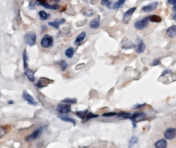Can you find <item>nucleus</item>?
Wrapping results in <instances>:
<instances>
[{"label": "nucleus", "mask_w": 176, "mask_h": 148, "mask_svg": "<svg viewBox=\"0 0 176 148\" xmlns=\"http://www.w3.org/2000/svg\"><path fill=\"white\" fill-rule=\"evenodd\" d=\"M24 40H25L26 44L29 47H33L36 44V41H37V35L35 32H29L26 34L25 37H24Z\"/></svg>", "instance_id": "f257e3e1"}, {"label": "nucleus", "mask_w": 176, "mask_h": 148, "mask_svg": "<svg viewBox=\"0 0 176 148\" xmlns=\"http://www.w3.org/2000/svg\"><path fill=\"white\" fill-rule=\"evenodd\" d=\"M35 4L37 5H40V6H42V7H45L46 9H49V10H57L60 8V6L59 5H57V4L50 5V4L48 3L47 0H36Z\"/></svg>", "instance_id": "f03ea898"}, {"label": "nucleus", "mask_w": 176, "mask_h": 148, "mask_svg": "<svg viewBox=\"0 0 176 148\" xmlns=\"http://www.w3.org/2000/svg\"><path fill=\"white\" fill-rule=\"evenodd\" d=\"M53 44H54V39L49 35H44L40 41V45L45 49L52 47Z\"/></svg>", "instance_id": "7ed1b4c3"}, {"label": "nucleus", "mask_w": 176, "mask_h": 148, "mask_svg": "<svg viewBox=\"0 0 176 148\" xmlns=\"http://www.w3.org/2000/svg\"><path fill=\"white\" fill-rule=\"evenodd\" d=\"M129 119H130V120H131V122H133L134 126L136 127V125H134V124L146 120V114L145 113H143V112H136V113H134V114L131 115Z\"/></svg>", "instance_id": "20e7f679"}, {"label": "nucleus", "mask_w": 176, "mask_h": 148, "mask_svg": "<svg viewBox=\"0 0 176 148\" xmlns=\"http://www.w3.org/2000/svg\"><path fill=\"white\" fill-rule=\"evenodd\" d=\"M148 23H149L148 17H145L143 19L137 21V22L134 23V27H135V29H137V30H143V29L146 28V27H148Z\"/></svg>", "instance_id": "39448f33"}, {"label": "nucleus", "mask_w": 176, "mask_h": 148, "mask_svg": "<svg viewBox=\"0 0 176 148\" xmlns=\"http://www.w3.org/2000/svg\"><path fill=\"white\" fill-rule=\"evenodd\" d=\"M43 128L41 127V128H39L35 130H34L31 134L29 135L28 137L26 138V141L29 142V141L37 139V138H39V137H40V135H41V133H42L43 132Z\"/></svg>", "instance_id": "423d86ee"}, {"label": "nucleus", "mask_w": 176, "mask_h": 148, "mask_svg": "<svg viewBox=\"0 0 176 148\" xmlns=\"http://www.w3.org/2000/svg\"><path fill=\"white\" fill-rule=\"evenodd\" d=\"M56 110L58 113L62 114H67L71 111V106L70 104H66V103L60 104L57 105Z\"/></svg>", "instance_id": "0eeeda50"}, {"label": "nucleus", "mask_w": 176, "mask_h": 148, "mask_svg": "<svg viewBox=\"0 0 176 148\" xmlns=\"http://www.w3.org/2000/svg\"><path fill=\"white\" fill-rule=\"evenodd\" d=\"M22 97H23V99H24L26 102H27V103H28L29 105H31L32 106L37 105V102L35 101V99H34V98L32 97L31 96L30 94H29L27 91H23V93H22Z\"/></svg>", "instance_id": "6e6552de"}, {"label": "nucleus", "mask_w": 176, "mask_h": 148, "mask_svg": "<svg viewBox=\"0 0 176 148\" xmlns=\"http://www.w3.org/2000/svg\"><path fill=\"white\" fill-rule=\"evenodd\" d=\"M164 137L166 139L172 140L176 137V128H169L164 132Z\"/></svg>", "instance_id": "1a4fd4ad"}, {"label": "nucleus", "mask_w": 176, "mask_h": 148, "mask_svg": "<svg viewBox=\"0 0 176 148\" xmlns=\"http://www.w3.org/2000/svg\"><path fill=\"white\" fill-rule=\"evenodd\" d=\"M136 10L137 7H134L125 12L124 14H123V22H124L125 23H128V21L130 20V17L134 14V13L136 11Z\"/></svg>", "instance_id": "9d476101"}, {"label": "nucleus", "mask_w": 176, "mask_h": 148, "mask_svg": "<svg viewBox=\"0 0 176 148\" xmlns=\"http://www.w3.org/2000/svg\"><path fill=\"white\" fill-rule=\"evenodd\" d=\"M100 22H101V18H100V16H97L96 18L90 21L89 24V27L92 30H97L100 27Z\"/></svg>", "instance_id": "9b49d317"}, {"label": "nucleus", "mask_w": 176, "mask_h": 148, "mask_svg": "<svg viewBox=\"0 0 176 148\" xmlns=\"http://www.w3.org/2000/svg\"><path fill=\"white\" fill-rule=\"evenodd\" d=\"M24 75H25L26 78L30 81V82H34L35 80V71L32 70V69H25V71H24Z\"/></svg>", "instance_id": "f8f14e48"}, {"label": "nucleus", "mask_w": 176, "mask_h": 148, "mask_svg": "<svg viewBox=\"0 0 176 148\" xmlns=\"http://www.w3.org/2000/svg\"><path fill=\"white\" fill-rule=\"evenodd\" d=\"M136 50L137 53H143L146 49V46L143 41L140 39H137V44L136 46Z\"/></svg>", "instance_id": "ddd939ff"}, {"label": "nucleus", "mask_w": 176, "mask_h": 148, "mask_svg": "<svg viewBox=\"0 0 176 148\" xmlns=\"http://www.w3.org/2000/svg\"><path fill=\"white\" fill-rule=\"evenodd\" d=\"M158 5H159V3H158L157 2H153V3L150 4V5L144 6V7L142 8V10H143V11L146 12V13H149V12H151V11H153V10H154L157 7Z\"/></svg>", "instance_id": "4468645a"}, {"label": "nucleus", "mask_w": 176, "mask_h": 148, "mask_svg": "<svg viewBox=\"0 0 176 148\" xmlns=\"http://www.w3.org/2000/svg\"><path fill=\"white\" fill-rule=\"evenodd\" d=\"M50 80L47 79V78H40L38 82H37L36 86L37 89H43V87H46L50 83Z\"/></svg>", "instance_id": "2eb2a0df"}, {"label": "nucleus", "mask_w": 176, "mask_h": 148, "mask_svg": "<svg viewBox=\"0 0 176 148\" xmlns=\"http://www.w3.org/2000/svg\"><path fill=\"white\" fill-rule=\"evenodd\" d=\"M86 35H87V33H86V32H84V31L79 33V35H77V37L76 38L75 41H74L75 45H79L80 44H82V43L84 41V39L86 38Z\"/></svg>", "instance_id": "dca6fc26"}, {"label": "nucleus", "mask_w": 176, "mask_h": 148, "mask_svg": "<svg viewBox=\"0 0 176 148\" xmlns=\"http://www.w3.org/2000/svg\"><path fill=\"white\" fill-rule=\"evenodd\" d=\"M65 22H66L65 19H57V20L54 21V22H49V25L50 27H53V28L56 29V30H58L60 28V24H62Z\"/></svg>", "instance_id": "f3484780"}, {"label": "nucleus", "mask_w": 176, "mask_h": 148, "mask_svg": "<svg viewBox=\"0 0 176 148\" xmlns=\"http://www.w3.org/2000/svg\"><path fill=\"white\" fill-rule=\"evenodd\" d=\"M166 33L169 38L176 37V25H173L171 26L170 27H169V28L167 30Z\"/></svg>", "instance_id": "a211bd4d"}, {"label": "nucleus", "mask_w": 176, "mask_h": 148, "mask_svg": "<svg viewBox=\"0 0 176 148\" xmlns=\"http://www.w3.org/2000/svg\"><path fill=\"white\" fill-rule=\"evenodd\" d=\"M58 118H60V119L61 120H62V121L66 122L72 123L74 126H75L76 124V120H74V118H71L70 117V116H65V115H61V116H58Z\"/></svg>", "instance_id": "6ab92c4d"}, {"label": "nucleus", "mask_w": 176, "mask_h": 148, "mask_svg": "<svg viewBox=\"0 0 176 148\" xmlns=\"http://www.w3.org/2000/svg\"><path fill=\"white\" fill-rule=\"evenodd\" d=\"M155 148H167V142L165 139L158 140L154 145Z\"/></svg>", "instance_id": "aec40b11"}, {"label": "nucleus", "mask_w": 176, "mask_h": 148, "mask_svg": "<svg viewBox=\"0 0 176 148\" xmlns=\"http://www.w3.org/2000/svg\"><path fill=\"white\" fill-rule=\"evenodd\" d=\"M88 113H89L88 110L86 109V110H84V111H76V116H77L79 118H80L81 120H84Z\"/></svg>", "instance_id": "412c9836"}, {"label": "nucleus", "mask_w": 176, "mask_h": 148, "mask_svg": "<svg viewBox=\"0 0 176 148\" xmlns=\"http://www.w3.org/2000/svg\"><path fill=\"white\" fill-rule=\"evenodd\" d=\"M22 58H23V68L24 69L28 68V55H27V49H24L23 52V55H22Z\"/></svg>", "instance_id": "4be33fe9"}, {"label": "nucleus", "mask_w": 176, "mask_h": 148, "mask_svg": "<svg viewBox=\"0 0 176 148\" xmlns=\"http://www.w3.org/2000/svg\"><path fill=\"white\" fill-rule=\"evenodd\" d=\"M74 53H75V49H74V47H69L65 52V55H66V57L70 59L74 57Z\"/></svg>", "instance_id": "5701e85b"}, {"label": "nucleus", "mask_w": 176, "mask_h": 148, "mask_svg": "<svg viewBox=\"0 0 176 148\" xmlns=\"http://www.w3.org/2000/svg\"><path fill=\"white\" fill-rule=\"evenodd\" d=\"M117 118L119 119H122V120H126V119H129L131 116V114L128 112H125V111H120L119 113L117 114Z\"/></svg>", "instance_id": "b1692460"}, {"label": "nucleus", "mask_w": 176, "mask_h": 148, "mask_svg": "<svg viewBox=\"0 0 176 148\" xmlns=\"http://www.w3.org/2000/svg\"><path fill=\"white\" fill-rule=\"evenodd\" d=\"M38 15L40 17V19L42 21H46L49 19V17L51 16V15L49 14H47L46 12H45L44 10H40L38 12Z\"/></svg>", "instance_id": "393cba45"}, {"label": "nucleus", "mask_w": 176, "mask_h": 148, "mask_svg": "<svg viewBox=\"0 0 176 148\" xmlns=\"http://www.w3.org/2000/svg\"><path fill=\"white\" fill-rule=\"evenodd\" d=\"M57 64L59 65V66L60 67V69L62 72H65V71L67 69L68 66V63L66 62V61H60L58 63H57Z\"/></svg>", "instance_id": "a878e982"}, {"label": "nucleus", "mask_w": 176, "mask_h": 148, "mask_svg": "<svg viewBox=\"0 0 176 148\" xmlns=\"http://www.w3.org/2000/svg\"><path fill=\"white\" fill-rule=\"evenodd\" d=\"M148 17V19H149V22H161V18L159 16L157 15H152Z\"/></svg>", "instance_id": "bb28decb"}, {"label": "nucleus", "mask_w": 176, "mask_h": 148, "mask_svg": "<svg viewBox=\"0 0 176 148\" xmlns=\"http://www.w3.org/2000/svg\"><path fill=\"white\" fill-rule=\"evenodd\" d=\"M62 103H66V104H76L77 103V99L76 98H66V99L61 100Z\"/></svg>", "instance_id": "cd10ccee"}, {"label": "nucleus", "mask_w": 176, "mask_h": 148, "mask_svg": "<svg viewBox=\"0 0 176 148\" xmlns=\"http://www.w3.org/2000/svg\"><path fill=\"white\" fill-rule=\"evenodd\" d=\"M126 0H118L117 2H114V4L113 5L112 8L113 9H119L122 7V5H124L125 2H126Z\"/></svg>", "instance_id": "c85d7f7f"}, {"label": "nucleus", "mask_w": 176, "mask_h": 148, "mask_svg": "<svg viewBox=\"0 0 176 148\" xmlns=\"http://www.w3.org/2000/svg\"><path fill=\"white\" fill-rule=\"evenodd\" d=\"M137 142H138L137 137H135V136H133V137L130 139V140H129L128 148H131L133 146H134V145H136Z\"/></svg>", "instance_id": "c756f323"}, {"label": "nucleus", "mask_w": 176, "mask_h": 148, "mask_svg": "<svg viewBox=\"0 0 176 148\" xmlns=\"http://www.w3.org/2000/svg\"><path fill=\"white\" fill-rule=\"evenodd\" d=\"M82 14L85 15L86 16H92L94 15V11L92 10V9H89V8H84L82 10Z\"/></svg>", "instance_id": "7c9ffc66"}, {"label": "nucleus", "mask_w": 176, "mask_h": 148, "mask_svg": "<svg viewBox=\"0 0 176 148\" xmlns=\"http://www.w3.org/2000/svg\"><path fill=\"white\" fill-rule=\"evenodd\" d=\"M98 115L96 114H93L92 112H89V113L87 114V116H86V118L84 119V122H87L89 121V120H92V119H95V118H98Z\"/></svg>", "instance_id": "2f4dec72"}, {"label": "nucleus", "mask_w": 176, "mask_h": 148, "mask_svg": "<svg viewBox=\"0 0 176 148\" xmlns=\"http://www.w3.org/2000/svg\"><path fill=\"white\" fill-rule=\"evenodd\" d=\"M7 133V128L5 126H0V139H2L4 136Z\"/></svg>", "instance_id": "473e14b6"}, {"label": "nucleus", "mask_w": 176, "mask_h": 148, "mask_svg": "<svg viewBox=\"0 0 176 148\" xmlns=\"http://www.w3.org/2000/svg\"><path fill=\"white\" fill-rule=\"evenodd\" d=\"M117 114L116 112H107V113H105L102 115L104 117H112V116H117Z\"/></svg>", "instance_id": "72a5a7b5"}, {"label": "nucleus", "mask_w": 176, "mask_h": 148, "mask_svg": "<svg viewBox=\"0 0 176 148\" xmlns=\"http://www.w3.org/2000/svg\"><path fill=\"white\" fill-rule=\"evenodd\" d=\"M159 64H160V59L156 58V59H154V60L153 61V62L151 63V66H158Z\"/></svg>", "instance_id": "f704fd0d"}, {"label": "nucleus", "mask_w": 176, "mask_h": 148, "mask_svg": "<svg viewBox=\"0 0 176 148\" xmlns=\"http://www.w3.org/2000/svg\"><path fill=\"white\" fill-rule=\"evenodd\" d=\"M35 2H33V1H31L30 2H29V9H35Z\"/></svg>", "instance_id": "c9c22d12"}, {"label": "nucleus", "mask_w": 176, "mask_h": 148, "mask_svg": "<svg viewBox=\"0 0 176 148\" xmlns=\"http://www.w3.org/2000/svg\"><path fill=\"white\" fill-rule=\"evenodd\" d=\"M109 2H110L109 0H101V4L103 5V6H106Z\"/></svg>", "instance_id": "e433bc0d"}, {"label": "nucleus", "mask_w": 176, "mask_h": 148, "mask_svg": "<svg viewBox=\"0 0 176 148\" xmlns=\"http://www.w3.org/2000/svg\"><path fill=\"white\" fill-rule=\"evenodd\" d=\"M167 2L171 5H175L176 4V0H167Z\"/></svg>", "instance_id": "4c0bfd02"}, {"label": "nucleus", "mask_w": 176, "mask_h": 148, "mask_svg": "<svg viewBox=\"0 0 176 148\" xmlns=\"http://www.w3.org/2000/svg\"><path fill=\"white\" fill-rule=\"evenodd\" d=\"M144 105H145V104H143V105H134V107H133V108H135V109H137V108H142V107H143Z\"/></svg>", "instance_id": "58836bf2"}, {"label": "nucleus", "mask_w": 176, "mask_h": 148, "mask_svg": "<svg viewBox=\"0 0 176 148\" xmlns=\"http://www.w3.org/2000/svg\"><path fill=\"white\" fill-rule=\"evenodd\" d=\"M170 72H171V71H170V70H165V72H163V74H161V76H163L164 74L165 75V74H168V73H170Z\"/></svg>", "instance_id": "ea45409f"}, {"label": "nucleus", "mask_w": 176, "mask_h": 148, "mask_svg": "<svg viewBox=\"0 0 176 148\" xmlns=\"http://www.w3.org/2000/svg\"><path fill=\"white\" fill-rule=\"evenodd\" d=\"M7 104H9V105L14 104V101H13V100H11V99H10V100H8V101H7Z\"/></svg>", "instance_id": "a19ab883"}, {"label": "nucleus", "mask_w": 176, "mask_h": 148, "mask_svg": "<svg viewBox=\"0 0 176 148\" xmlns=\"http://www.w3.org/2000/svg\"><path fill=\"white\" fill-rule=\"evenodd\" d=\"M173 19L174 20H176V11L174 12V14H173Z\"/></svg>", "instance_id": "79ce46f5"}, {"label": "nucleus", "mask_w": 176, "mask_h": 148, "mask_svg": "<svg viewBox=\"0 0 176 148\" xmlns=\"http://www.w3.org/2000/svg\"><path fill=\"white\" fill-rule=\"evenodd\" d=\"M0 96H1V93H0Z\"/></svg>", "instance_id": "37998d69"}]
</instances>
